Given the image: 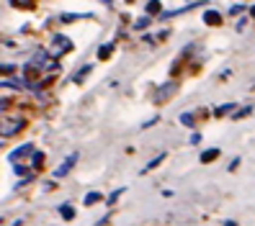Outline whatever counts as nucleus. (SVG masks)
<instances>
[{
	"instance_id": "obj_4",
	"label": "nucleus",
	"mask_w": 255,
	"mask_h": 226,
	"mask_svg": "<svg viewBox=\"0 0 255 226\" xmlns=\"http://www.w3.org/2000/svg\"><path fill=\"white\" fill-rule=\"evenodd\" d=\"M175 90H178V82H165L162 87H157L155 90V103H165V100H170L173 95H175Z\"/></svg>"
},
{
	"instance_id": "obj_21",
	"label": "nucleus",
	"mask_w": 255,
	"mask_h": 226,
	"mask_svg": "<svg viewBox=\"0 0 255 226\" xmlns=\"http://www.w3.org/2000/svg\"><path fill=\"white\" fill-rule=\"evenodd\" d=\"M13 70H16V65H3V75H5V77H8V75H13Z\"/></svg>"
},
{
	"instance_id": "obj_24",
	"label": "nucleus",
	"mask_w": 255,
	"mask_h": 226,
	"mask_svg": "<svg viewBox=\"0 0 255 226\" xmlns=\"http://www.w3.org/2000/svg\"><path fill=\"white\" fill-rule=\"evenodd\" d=\"M250 16H253V18H255V5H253V8H250Z\"/></svg>"
},
{
	"instance_id": "obj_26",
	"label": "nucleus",
	"mask_w": 255,
	"mask_h": 226,
	"mask_svg": "<svg viewBox=\"0 0 255 226\" xmlns=\"http://www.w3.org/2000/svg\"><path fill=\"white\" fill-rule=\"evenodd\" d=\"M127 3H134V0H127Z\"/></svg>"
},
{
	"instance_id": "obj_8",
	"label": "nucleus",
	"mask_w": 255,
	"mask_h": 226,
	"mask_svg": "<svg viewBox=\"0 0 255 226\" xmlns=\"http://www.w3.org/2000/svg\"><path fill=\"white\" fill-rule=\"evenodd\" d=\"M59 216H62L65 221H72L75 219V208L70 203H62V206H59Z\"/></svg>"
},
{
	"instance_id": "obj_22",
	"label": "nucleus",
	"mask_w": 255,
	"mask_h": 226,
	"mask_svg": "<svg viewBox=\"0 0 255 226\" xmlns=\"http://www.w3.org/2000/svg\"><path fill=\"white\" fill-rule=\"evenodd\" d=\"M122 193H124V188H119L116 193H111V198H109V203L114 206V201H116V198H119V195H122Z\"/></svg>"
},
{
	"instance_id": "obj_6",
	"label": "nucleus",
	"mask_w": 255,
	"mask_h": 226,
	"mask_svg": "<svg viewBox=\"0 0 255 226\" xmlns=\"http://www.w3.org/2000/svg\"><path fill=\"white\" fill-rule=\"evenodd\" d=\"M204 23H206V26H219V23H222V16H219L217 10H206V13H204Z\"/></svg>"
},
{
	"instance_id": "obj_7",
	"label": "nucleus",
	"mask_w": 255,
	"mask_h": 226,
	"mask_svg": "<svg viewBox=\"0 0 255 226\" xmlns=\"http://www.w3.org/2000/svg\"><path fill=\"white\" fill-rule=\"evenodd\" d=\"M217 157H219V149H217V147H212V149H204V152H201V164L214 162Z\"/></svg>"
},
{
	"instance_id": "obj_14",
	"label": "nucleus",
	"mask_w": 255,
	"mask_h": 226,
	"mask_svg": "<svg viewBox=\"0 0 255 226\" xmlns=\"http://www.w3.org/2000/svg\"><path fill=\"white\" fill-rule=\"evenodd\" d=\"M98 201H101V193H96V190L85 195V206H93V203H98Z\"/></svg>"
},
{
	"instance_id": "obj_18",
	"label": "nucleus",
	"mask_w": 255,
	"mask_h": 226,
	"mask_svg": "<svg viewBox=\"0 0 255 226\" xmlns=\"http://www.w3.org/2000/svg\"><path fill=\"white\" fill-rule=\"evenodd\" d=\"M3 85H5V87H21V80H18V77H5Z\"/></svg>"
},
{
	"instance_id": "obj_10",
	"label": "nucleus",
	"mask_w": 255,
	"mask_h": 226,
	"mask_svg": "<svg viewBox=\"0 0 255 226\" xmlns=\"http://www.w3.org/2000/svg\"><path fill=\"white\" fill-rule=\"evenodd\" d=\"M165 157H168V154H165V152H160V154H157L155 159H149V162L144 164V170H142V172H149V170H155V167H157V164H160V162H162Z\"/></svg>"
},
{
	"instance_id": "obj_25",
	"label": "nucleus",
	"mask_w": 255,
	"mask_h": 226,
	"mask_svg": "<svg viewBox=\"0 0 255 226\" xmlns=\"http://www.w3.org/2000/svg\"><path fill=\"white\" fill-rule=\"evenodd\" d=\"M101 3H106V5H111V3H114V0H101Z\"/></svg>"
},
{
	"instance_id": "obj_12",
	"label": "nucleus",
	"mask_w": 255,
	"mask_h": 226,
	"mask_svg": "<svg viewBox=\"0 0 255 226\" xmlns=\"http://www.w3.org/2000/svg\"><path fill=\"white\" fill-rule=\"evenodd\" d=\"M181 124L188 126V129H193V126H196V116H193V113H183L181 116Z\"/></svg>"
},
{
	"instance_id": "obj_11",
	"label": "nucleus",
	"mask_w": 255,
	"mask_h": 226,
	"mask_svg": "<svg viewBox=\"0 0 255 226\" xmlns=\"http://www.w3.org/2000/svg\"><path fill=\"white\" fill-rule=\"evenodd\" d=\"M160 10H162L160 0H149V3H147V16H157Z\"/></svg>"
},
{
	"instance_id": "obj_1",
	"label": "nucleus",
	"mask_w": 255,
	"mask_h": 226,
	"mask_svg": "<svg viewBox=\"0 0 255 226\" xmlns=\"http://www.w3.org/2000/svg\"><path fill=\"white\" fill-rule=\"evenodd\" d=\"M70 49H72V41H70L67 36H62V34H54V36H52V44H49V54H52V59L67 54Z\"/></svg>"
},
{
	"instance_id": "obj_16",
	"label": "nucleus",
	"mask_w": 255,
	"mask_h": 226,
	"mask_svg": "<svg viewBox=\"0 0 255 226\" xmlns=\"http://www.w3.org/2000/svg\"><path fill=\"white\" fill-rule=\"evenodd\" d=\"M75 18H83V13H65V16H62V23H72Z\"/></svg>"
},
{
	"instance_id": "obj_2",
	"label": "nucleus",
	"mask_w": 255,
	"mask_h": 226,
	"mask_svg": "<svg viewBox=\"0 0 255 226\" xmlns=\"http://www.w3.org/2000/svg\"><path fill=\"white\" fill-rule=\"evenodd\" d=\"M23 126H26L23 118H5V121H3V129H0V134H3V139H8V137H13V134H18Z\"/></svg>"
},
{
	"instance_id": "obj_5",
	"label": "nucleus",
	"mask_w": 255,
	"mask_h": 226,
	"mask_svg": "<svg viewBox=\"0 0 255 226\" xmlns=\"http://www.w3.org/2000/svg\"><path fill=\"white\" fill-rule=\"evenodd\" d=\"M75 162H78V154H70V157L62 162V167H57V170H54V177H65V175L70 172V167H72Z\"/></svg>"
},
{
	"instance_id": "obj_17",
	"label": "nucleus",
	"mask_w": 255,
	"mask_h": 226,
	"mask_svg": "<svg viewBox=\"0 0 255 226\" xmlns=\"http://www.w3.org/2000/svg\"><path fill=\"white\" fill-rule=\"evenodd\" d=\"M149 21H152V18H149V16H142L137 23H134V28H139V31H142V28H147L149 26Z\"/></svg>"
},
{
	"instance_id": "obj_20",
	"label": "nucleus",
	"mask_w": 255,
	"mask_h": 226,
	"mask_svg": "<svg viewBox=\"0 0 255 226\" xmlns=\"http://www.w3.org/2000/svg\"><path fill=\"white\" fill-rule=\"evenodd\" d=\"M31 162H34V167H41V164H44V154H41V152H36Z\"/></svg>"
},
{
	"instance_id": "obj_19",
	"label": "nucleus",
	"mask_w": 255,
	"mask_h": 226,
	"mask_svg": "<svg viewBox=\"0 0 255 226\" xmlns=\"http://www.w3.org/2000/svg\"><path fill=\"white\" fill-rule=\"evenodd\" d=\"M13 170H16V175H23V177H26V175H31V170H26L23 164H13Z\"/></svg>"
},
{
	"instance_id": "obj_9",
	"label": "nucleus",
	"mask_w": 255,
	"mask_h": 226,
	"mask_svg": "<svg viewBox=\"0 0 255 226\" xmlns=\"http://www.w3.org/2000/svg\"><path fill=\"white\" fill-rule=\"evenodd\" d=\"M111 52H114V41L103 44V47L98 49V59H101V62H103V59H109V57H111Z\"/></svg>"
},
{
	"instance_id": "obj_23",
	"label": "nucleus",
	"mask_w": 255,
	"mask_h": 226,
	"mask_svg": "<svg viewBox=\"0 0 255 226\" xmlns=\"http://www.w3.org/2000/svg\"><path fill=\"white\" fill-rule=\"evenodd\" d=\"M201 142V134L196 131V134H191V144H199Z\"/></svg>"
},
{
	"instance_id": "obj_3",
	"label": "nucleus",
	"mask_w": 255,
	"mask_h": 226,
	"mask_svg": "<svg viewBox=\"0 0 255 226\" xmlns=\"http://www.w3.org/2000/svg\"><path fill=\"white\" fill-rule=\"evenodd\" d=\"M34 154H36L34 144H23V147L13 149V152L8 154V162H10V164H18V159H23V157H34Z\"/></svg>"
},
{
	"instance_id": "obj_13",
	"label": "nucleus",
	"mask_w": 255,
	"mask_h": 226,
	"mask_svg": "<svg viewBox=\"0 0 255 226\" xmlns=\"http://www.w3.org/2000/svg\"><path fill=\"white\" fill-rule=\"evenodd\" d=\"M235 105H237V103H224V105H219V108L214 111V116H224V113H230V111L235 108Z\"/></svg>"
},
{
	"instance_id": "obj_15",
	"label": "nucleus",
	"mask_w": 255,
	"mask_h": 226,
	"mask_svg": "<svg viewBox=\"0 0 255 226\" xmlns=\"http://www.w3.org/2000/svg\"><path fill=\"white\" fill-rule=\"evenodd\" d=\"M91 70H93V65H85V67H83V70H80L78 75H75V77H72V80H75V82H80V80L85 77V75H88V72H91Z\"/></svg>"
}]
</instances>
